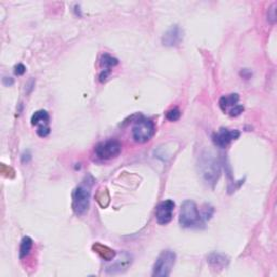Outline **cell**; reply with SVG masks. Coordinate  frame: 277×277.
Returning <instances> with one entry per match:
<instances>
[{
    "label": "cell",
    "instance_id": "8",
    "mask_svg": "<svg viewBox=\"0 0 277 277\" xmlns=\"http://www.w3.org/2000/svg\"><path fill=\"white\" fill-rule=\"evenodd\" d=\"M175 202L171 200H166L160 203L156 208V220L158 224L166 225L170 222L172 220V213L173 210H175Z\"/></svg>",
    "mask_w": 277,
    "mask_h": 277
},
{
    "label": "cell",
    "instance_id": "3",
    "mask_svg": "<svg viewBox=\"0 0 277 277\" xmlns=\"http://www.w3.org/2000/svg\"><path fill=\"white\" fill-rule=\"evenodd\" d=\"M179 223L185 228H200L204 226L203 217L200 215L197 205L193 201H185L181 206Z\"/></svg>",
    "mask_w": 277,
    "mask_h": 277
},
{
    "label": "cell",
    "instance_id": "9",
    "mask_svg": "<svg viewBox=\"0 0 277 277\" xmlns=\"http://www.w3.org/2000/svg\"><path fill=\"white\" fill-rule=\"evenodd\" d=\"M241 132L239 130H229L226 128H221L217 133L213 134L212 141L220 148H225L231 144V142L240 138Z\"/></svg>",
    "mask_w": 277,
    "mask_h": 277
},
{
    "label": "cell",
    "instance_id": "12",
    "mask_svg": "<svg viewBox=\"0 0 277 277\" xmlns=\"http://www.w3.org/2000/svg\"><path fill=\"white\" fill-rule=\"evenodd\" d=\"M100 64L103 68H104V70H103L100 75V82L103 83V82H105L107 77L109 76L110 68H113L114 66H116L118 64V60L116 58L112 57V55L108 54V53H104L101 57Z\"/></svg>",
    "mask_w": 277,
    "mask_h": 277
},
{
    "label": "cell",
    "instance_id": "22",
    "mask_svg": "<svg viewBox=\"0 0 277 277\" xmlns=\"http://www.w3.org/2000/svg\"><path fill=\"white\" fill-rule=\"evenodd\" d=\"M30 158H31V156H30V154L27 152V154L26 153H24V154H23V156H22V162L23 163H28L29 161H30Z\"/></svg>",
    "mask_w": 277,
    "mask_h": 277
},
{
    "label": "cell",
    "instance_id": "18",
    "mask_svg": "<svg viewBox=\"0 0 277 277\" xmlns=\"http://www.w3.org/2000/svg\"><path fill=\"white\" fill-rule=\"evenodd\" d=\"M276 6H277L276 3L273 4L267 12V20L270 21L272 24H274V23L276 22Z\"/></svg>",
    "mask_w": 277,
    "mask_h": 277
},
{
    "label": "cell",
    "instance_id": "15",
    "mask_svg": "<svg viewBox=\"0 0 277 277\" xmlns=\"http://www.w3.org/2000/svg\"><path fill=\"white\" fill-rule=\"evenodd\" d=\"M208 262L215 267H223L226 266L228 263V259L226 256L222 255V253L213 252L208 257Z\"/></svg>",
    "mask_w": 277,
    "mask_h": 277
},
{
    "label": "cell",
    "instance_id": "14",
    "mask_svg": "<svg viewBox=\"0 0 277 277\" xmlns=\"http://www.w3.org/2000/svg\"><path fill=\"white\" fill-rule=\"evenodd\" d=\"M239 100H240V96L237 93H232L229 94V96H225V97H222L220 99L219 101V105L221 107V109L223 110V112H226V109L229 107V106H235L237 105V103H239Z\"/></svg>",
    "mask_w": 277,
    "mask_h": 277
},
{
    "label": "cell",
    "instance_id": "10",
    "mask_svg": "<svg viewBox=\"0 0 277 277\" xmlns=\"http://www.w3.org/2000/svg\"><path fill=\"white\" fill-rule=\"evenodd\" d=\"M132 263V256L129 252L124 251L118 255L114 262L106 267L108 274H120L128 270V267Z\"/></svg>",
    "mask_w": 277,
    "mask_h": 277
},
{
    "label": "cell",
    "instance_id": "16",
    "mask_svg": "<svg viewBox=\"0 0 277 277\" xmlns=\"http://www.w3.org/2000/svg\"><path fill=\"white\" fill-rule=\"evenodd\" d=\"M33 240L28 236L23 237V240L21 242V247H20V258L23 259L29 255V252L31 251V248H33Z\"/></svg>",
    "mask_w": 277,
    "mask_h": 277
},
{
    "label": "cell",
    "instance_id": "17",
    "mask_svg": "<svg viewBox=\"0 0 277 277\" xmlns=\"http://www.w3.org/2000/svg\"><path fill=\"white\" fill-rule=\"evenodd\" d=\"M180 117H181V112H180V109L177 107L168 110L167 114H166V118H167V120L170 122H176V121L180 120Z\"/></svg>",
    "mask_w": 277,
    "mask_h": 277
},
{
    "label": "cell",
    "instance_id": "11",
    "mask_svg": "<svg viewBox=\"0 0 277 277\" xmlns=\"http://www.w3.org/2000/svg\"><path fill=\"white\" fill-rule=\"evenodd\" d=\"M182 38H183V31H182V29L178 25H175L166 31L162 38V42L164 46L173 47L179 45Z\"/></svg>",
    "mask_w": 277,
    "mask_h": 277
},
{
    "label": "cell",
    "instance_id": "2",
    "mask_svg": "<svg viewBox=\"0 0 277 277\" xmlns=\"http://www.w3.org/2000/svg\"><path fill=\"white\" fill-rule=\"evenodd\" d=\"M201 173L206 181V183L213 186L221 176V166L215 155L206 152L202 155L200 160Z\"/></svg>",
    "mask_w": 277,
    "mask_h": 277
},
{
    "label": "cell",
    "instance_id": "19",
    "mask_svg": "<svg viewBox=\"0 0 277 277\" xmlns=\"http://www.w3.org/2000/svg\"><path fill=\"white\" fill-rule=\"evenodd\" d=\"M243 112H244V106L237 104V105H235L231 109V112H229V115H231L232 117H237V116H240Z\"/></svg>",
    "mask_w": 277,
    "mask_h": 277
},
{
    "label": "cell",
    "instance_id": "4",
    "mask_svg": "<svg viewBox=\"0 0 277 277\" xmlns=\"http://www.w3.org/2000/svg\"><path fill=\"white\" fill-rule=\"evenodd\" d=\"M154 134L155 125L148 118L141 117L132 127V137L138 143H146L153 138Z\"/></svg>",
    "mask_w": 277,
    "mask_h": 277
},
{
    "label": "cell",
    "instance_id": "1",
    "mask_svg": "<svg viewBox=\"0 0 277 277\" xmlns=\"http://www.w3.org/2000/svg\"><path fill=\"white\" fill-rule=\"evenodd\" d=\"M93 179L91 176L86 177L83 183L77 186L73 194V210L77 216H83L90 207L91 186Z\"/></svg>",
    "mask_w": 277,
    "mask_h": 277
},
{
    "label": "cell",
    "instance_id": "6",
    "mask_svg": "<svg viewBox=\"0 0 277 277\" xmlns=\"http://www.w3.org/2000/svg\"><path fill=\"white\" fill-rule=\"evenodd\" d=\"M94 153L103 161L116 158L122 153V144L117 140H107L97 144Z\"/></svg>",
    "mask_w": 277,
    "mask_h": 277
},
{
    "label": "cell",
    "instance_id": "5",
    "mask_svg": "<svg viewBox=\"0 0 277 277\" xmlns=\"http://www.w3.org/2000/svg\"><path fill=\"white\" fill-rule=\"evenodd\" d=\"M177 256L172 250H164L158 256L153 267V276L167 277L170 275L173 265L176 263Z\"/></svg>",
    "mask_w": 277,
    "mask_h": 277
},
{
    "label": "cell",
    "instance_id": "20",
    "mask_svg": "<svg viewBox=\"0 0 277 277\" xmlns=\"http://www.w3.org/2000/svg\"><path fill=\"white\" fill-rule=\"evenodd\" d=\"M26 72V67L23 65V64H18V65H15L14 66V74L17 75V76H22V75H24Z\"/></svg>",
    "mask_w": 277,
    "mask_h": 277
},
{
    "label": "cell",
    "instance_id": "21",
    "mask_svg": "<svg viewBox=\"0 0 277 277\" xmlns=\"http://www.w3.org/2000/svg\"><path fill=\"white\" fill-rule=\"evenodd\" d=\"M3 83H4V85H5L6 87H9V86L13 85V79H12V78H9V77H5V78L3 79Z\"/></svg>",
    "mask_w": 277,
    "mask_h": 277
},
{
    "label": "cell",
    "instance_id": "13",
    "mask_svg": "<svg viewBox=\"0 0 277 277\" xmlns=\"http://www.w3.org/2000/svg\"><path fill=\"white\" fill-rule=\"evenodd\" d=\"M92 249L94 252H97L98 255L105 261H112L116 258V252L112 248H109L105 245H102L100 243H96L92 246Z\"/></svg>",
    "mask_w": 277,
    "mask_h": 277
},
{
    "label": "cell",
    "instance_id": "7",
    "mask_svg": "<svg viewBox=\"0 0 277 277\" xmlns=\"http://www.w3.org/2000/svg\"><path fill=\"white\" fill-rule=\"evenodd\" d=\"M49 121H50V116L49 114L46 112V110H37V112L31 116V125L37 126V134L39 137L46 138L49 136L50 133V127H49Z\"/></svg>",
    "mask_w": 277,
    "mask_h": 277
}]
</instances>
